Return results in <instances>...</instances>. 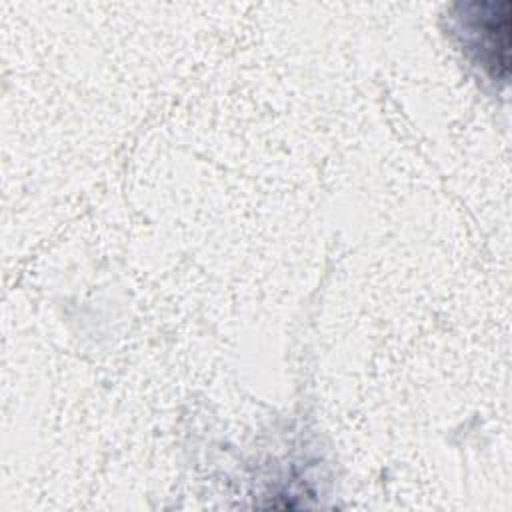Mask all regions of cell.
Instances as JSON below:
<instances>
[{"label":"cell","mask_w":512,"mask_h":512,"mask_svg":"<svg viewBox=\"0 0 512 512\" xmlns=\"http://www.w3.org/2000/svg\"><path fill=\"white\" fill-rule=\"evenodd\" d=\"M466 16L460 20L464 34L468 36V50L476 52L478 62L490 70L494 78L504 80L508 76V46H510V2L502 4H476L480 10L472 14L468 6H462Z\"/></svg>","instance_id":"1"}]
</instances>
